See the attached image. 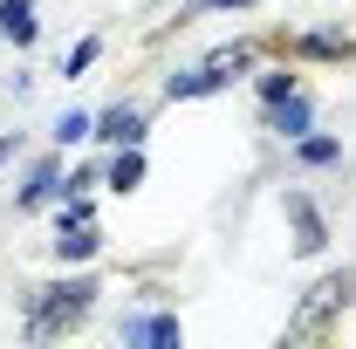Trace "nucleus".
I'll use <instances>...</instances> for the list:
<instances>
[{"mask_svg":"<svg viewBox=\"0 0 356 349\" xmlns=\"http://www.w3.org/2000/svg\"><path fill=\"white\" fill-rule=\"evenodd\" d=\"M103 137H117V144H137V137H144V117H137V110H110V117H103Z\"/></svg>","mask_w":356,"mask_h":349,"instance_id":"obj_4","label":"nucleus"},{"mask_svg":"<svg viewBox=\"0 0 356 349\" xmlns=\"http://www.w3.org/2000/svg\"><path fill=\"white\" fill-rule=\"evenodd\" d=\"M28 14H35L28 0H0V35H14V42H28V35H35V21H28Z\"/></svg>","mask_w":356,"mask_h":349,"instance_id":"obj_3","label":"nucleus"},{"mask_svg":"<svg viewBox=\"0 0 356 349\" xmlns=\"http://www.w3.org/2000/svg\"><path fill=\"white\" fill-rule=\"evenodd\" d=\"M295 219H302V240H295V247H302V254H315V247H322V219H315L309 199H295Z\"/></svg>","mask_w":356,"mask_h":349,"instance_id":"obj_6","label":"nucleus"},{"mask_svg":"<svg viewBox=\"0 0 356 349\" xmlns=\"http://www.w3.org/2000/svg\"><path fill=\"white\" fill-rule=\"evenodd\" d=\"M110 178H117V185H137V178H144V158H137V151H124V158H117V172H110Z\"/></svg>","mask_w":356,"mask_h":349,"instance_id":"obj_9","label":"nucleus"},{"mask_svg":"<svg viewBox=\"0 0 356 349\" xmlns=\"http://www.w3.org/2000/svg\"><path fill=\"white\" fill-rule=\"evenodd\" d=\"M89 295H96V281H69V288H48L42 315H35V336H48V329H62V322H76L89 308Z\"/></svg>","mask_w":356,"mask_h":349,"instance_id":"obj_1","label":"nucleus"},{"mask_svg":"<svg viewBox=\"0 0 356 349\" xmlns=\"http://www.w3.org/2000/svg\"><path fill=\"white\" fill-rule=\"evenodd\" d=\"M131 336H151V343H178V329H172V322H137Z\"/></svg>","mask_w":356,"mask_h":349,"instance_id":"obj_10","label":"nucleus"},{"mask_svg":"<svg viewBox=\"0 0 356 349\" xmlns=\"http://www.w3.org/2000/svg\"><path fill=\"white\" fill-rule=\"evenodd\" d=\"M55 247H62V261H89V254H96V233H89V226H76V233L62 226V240H55Z\"/></svg>","mask_w":356,"mask_h":349,"instance_id":"obj_5","label":"nucleus"},{"mask_svg":"<svg viewBox=\"0 0 356 349\" xmlns=\"http://www.w3.org/2000/svg\"><path fill=\"white\" fill-rule=\"evenodd\" d=\"M336 302H350V274H329V281H322V288L309 295V308L295 315V336H309V329H315V322H322V315H329Z\"/></svg>","mask_w":356,"mask_h":349,"instance_id":"obj_2","label":"nucleus"},{"mask_svg":"<svg viewBox=\"0 0 356 349\" xmlns=\"http://www.w3.org/2000/svg\"><path fill=\"white\" fill-rule=\"evenodd\" d=\"M281 131H288V137L309 131V103H302V96H288V110H281Z\"/></svg>","mask_w":356,"mask_h":349,"instance_id":"obj_8","label":"nucleus"},{"mask_svg":"<svg viewBox=\"0 0 356 349\" xmlns=\"http://www.w3.org/2000/svg\"><path fill=\"white\" fill-rule=\"evenodd\" d=\"M302 158H309V165H329V158H336V144H329V137H315V144H302Z\"/></svg>","mask_w":356,"mask_h":349,"instance_id":"obj_11","label":"nucleus"},{"mask_svg":"<svg viewBox=\"0 0 356 349\" xmlns=\"http://www.w3.org/2000/svg\"><path fill=\"white\" fill-rule=\"evenodd\" d=\"M206 89H220L213 69H192V76H172V96H206Z\"/></svg>","mask_w":356,"mask_h":349,"instance_id":"obj_7","label":"nucleus"},{"mask_svg":"<svg viewBox=\"0 0 356 349\" xmlns=\"http://www.w3.org/2000/svg\"><path fill=\"white\" fill-rule=\"evenodd\" d=\"M89 62H96V42H83V48H76V55H69V69H62V76H83Z\"/></svg>","mask_w":356,"mask_h":349,"instance_id":"obj_12","label":"nucleus"},{"mask_svg":"<svg viewBox=\"0 0 356 349\" xmlns=\"http://www.w3.org/2000/svg\"><path fill=\"white\" fill-rule=\"evenodd\" d=\"M199 7H247V0H199Z\"/></svg>","mask_w":356,"mask_h":349,"instance_id":"obj_13","label":"nucleus"}]
</instances>
